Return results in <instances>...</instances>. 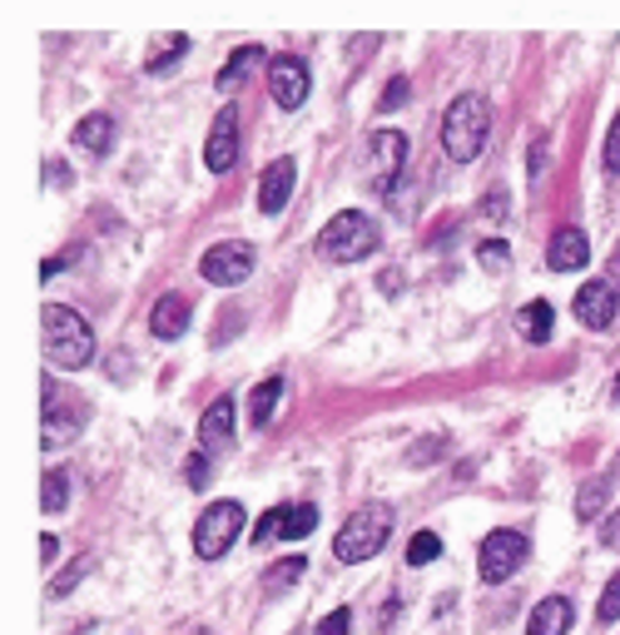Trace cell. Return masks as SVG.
I'll return each mask as SVG.
<instances>
[{
  "instance_id": "1",
  "label": "cell",
  "mask_w": 620,
  "mask_h": 635,
  "mask_svg": "<svg viewBox=\"0 0 620 635\" xmlns=\"http://www.w3.org/2000/svg\"><path fill=\"white\" fill-rule=\"evenodd\" d=\"M491 134V110L482 94H457L452 104H447V120H442V150L452 164H472L477 154H482Z\"/></svg>"
},
{
  "instance_id": "2",
  "label": "cell",
  "mask_w": 620,
  "mask_h": 635,
  "mask_svg": "<svg viewBox=\"0 0 620 635\" xmlns=\"http://www.w3.org/2000/svg\"><path fill=\"white\" fill-rule=\"evenodd\" d=\"M40 318H46V357L50 363L66 367V373L94 363V333L80 313L66 309V303H46Z\"/></svg>"
},
{
  "instance_id": "3",
  "label": "cell",
  "mask_w": 620,
  "mask_h": 635,
  "mask_svg": "<svg viewBox=\"0 0 620 635\" xmlns=\"http://www.w3.org/2000/svg\"><path fill=\"white\" fill-rule=\"evenodd\" d=\"M382 243V229L372 224L362 209H343V214L328 219V229L318 234V259L328 263H358L368 253H378Z\"/></svg>"
},
{
  "instance_id": "4",
  "label": "cell",
  "mask_w": 620,
  "mask_h": 635,
  "mask_svg": "<svg viewBox=\"0 0 620 635\" xmlns=\"http://www.w3.org/2000/svg\"><path fill=\"white\" fill-rule=\"evenodd\" d=\"M388 536H392V516H388V506H358V512H352L348 522H343V532H338L333 556H338V561H348V566H358V561L378 556L382 546H388Z\"/></svg>"
},
{
  "instance_id": "5",
  "label": "cell",
  "mask_w": 620,
  "mask_h": 635,
  "mask_svg": "<svg viewBox=\"0 0 620 635\" xmlns=\"http://www.w3.org/2000/svg\"><path fill=\"white\" fill-rule=\"evenodd\" d=\"M40 397H46V447H66V442L80 437V427L90 422V402L70 393V387L50 383V377L40 387Z\"/></svg>"
},
{
  "instance_id": "6",
  "label": "cell",
  "mask_w": 620,
  "mask_h": 635,
  "mask_svg": "<svg viewBox=\"0 0 620 635\" xmlns=\"http://www.w3.org/2000/svg\"><path fill=\"white\" fill-rule=\"evenodd\" d=\"M402 169H408V134L402 130H378L368 140V164H362L368 189L372 194H392L398 179H402Z\"/></svg>"
},
{
  "instance_id": "7",
  "label": "cell",
  "mask_w": 620,
  "mask_h": 635,
  "mask_svg": "<svg viewBox=\"0 0 620 635\" xmlns=\"http://www.w3.org/2000/svg\"><path fill=\"white\" fill-rule=\"evenodd\" d=\"M243 522H249V516H243L239 502H213L209 512L194 522V552L204 556V561H219L233 542H239Z\"/></svg>"
},
{
  "instance_id": "8",
  "label": "cell",
  "mask_w": 620,
  "mask_h": 635,
  "mask_svg": "<svg viewBox=\"0 0 620 635\" xmlns=\"http://www.w3.org/2000/svg\"><path fill=\"white\" fill-rule=\"evenodd\" d=\"M527 556H531L527 536H521V532H507V526H501V532H487L482 556H477V571H482L487 586H501V581L517 576Z\"/></svg>"
},
{
  "instance_id": "9",
  "label": "cell",
  "mask_w": 620,
  "mask_h": 635,
  "mask_svg": "<svg viewBox=\"0 0 620 635\" xmlns=\"http://www.w3.org/2000/svg\"><path fill=\"white\" fill-rule=\"evenodd\" d=\"M253 263H259V259H253L249 243L229 239V243H213L204 259H199V273H204L209 283H219V289H239V283H249Z\"/></svg>"
},
{
  "instance_id": "10",
  "label": "cell",
  "mask_w": 620,
  "mask_h": 635,
  "mask_svg": "<svg viewBox=\"0 0 620 635\" xmlns=\"http://www.w3.org/2000/svg\"><path fill=\"white\" fill-rule=\"evenodd\" d=\"M204 164H209V174H229L239 164V110L233 104H223L213 114L209 140H204Z\"/></svg>"
},
{
  "instance_id": "11",
  "label": "cell",
  "mask_w": 620,
  "mask_h": 635,
  "mask_svg": "<svg viewBox=\"0 0 620 635\" xmlns=\"http://www.w3.org/2000/svg\"><path fill=\"white\" fill-rule=\"evenodd\" d=\"M269 94L278 110H298L308 100V65L298 56H273L269 60Z\"/></svg>"
},
{
  "instance_id": "12",
  "label": "cell",
  "mask_w": 620,
  "mask_h": 635,
  "mask_svg": "<svg viewBox=\"0 0 620 635\" xmlns=\"http://www.w3.org/2000/svg\"><path fill=\"white\" fill-rule=\"evenodd\" d=\"M616 303H620V293L611 289V283L591 279V283H581V293H576V318H581L591 333H601V327L616 323Z\"/></svg>"
},
{
  "instance_id": "13",
  "label": "cell",
  "mask_w": 620,
  "mask_h": 635,
  "mask_svg": "<svg viewBox=\"0 0 620 635\" xmlns=\"http://www.w3.org/2000/svg\"><path fill=\"white\" fill-rule=\"evenodd\" d=\"M293 184H298V164L293 159H273V164L263 169V179H259V209L263 214H283Z\"/></svg>"
},
{
  "instance_id": "14",
  "label": "cell",
  "mask_w": 620,
  "mask_h": 635,
  "mask_svg": "<svg viewBox=\"0 0 620 635\" xmlns=\"http://www.w3.org/2000/svg\"><path fill=\"white\" fill-rule=\"evenodd\" d=\"M547 263L556 273H576L591 263V243H586L581 229H556L551 243H547Z\"/></svg>"
},
{
  "instance_id": "15",
  "label": "cell",
  "mask_w": 620,
  "mask_h": 635,
  "mask_svg": "<svg viewBox=\"0 0 620 635\" xmlns=\"http://www.w3.org/2000/svg\"><path fill=\"white\" fill-rule=\"evenodd\" d=\"M233 412H239V407H233V397H219L204 417H199V447H204L209 457L233 442Z\"/></svg>"
},
{
  "instance_id": "16",
  "label": "cell",
  "mask_w": 620,
  "mask_h": 635,
  "mask_svg": "<svg viewBox=\"0 0 620 635\" xmlns=\"http://www.w3.org/2000/svg\"><path fill=\"white\" fill-rule=\"evenodd\" d=\"M184 327H189V299L184 293H164L154 303V313H149V333L159 343H174V337H184Z\"/></svg>"
},
{
  "instance_id": "17",
  "label": "cell",
  "mask_w": 620,
  "mask_h": 635,
  "mask_svg": "<svg viewBox=\"0 0 620 635\" xmlns=\"http://www.w3.org/2000/svg\"><path fill=\"white\" fill-rule=\"evenodd\" d=\"M571 621H576L571 601H566V596H547V601H537V611H531L527 635H566V631H571Z\"/></svg>"
},
{
  "instance_id": "18",
  "label": "cell",
  "mask_w": 620,
  "mask_h": 635,
  "mask_svg": "<svg viewBox=\"0 0 620 635\" xmlns=\"http://www.w3.org/2000/svg\"><path fill=\"white\" fill-rule=\"evenodd\" d=\"M253 65H263V46H239V50H233L229 65H223L219 80H213V84H219V94H233V90H239L243 75H253Z\"/></svg>"
},
{
  "instance_id": "19",
  "label": "cell",
  "mask_w": 620,
  "mask_h": 635,
  "mask_svg": "<svg viewBox=\"0 0 620 635\" xmlns=\"http://www.w3.org/2000/svg\"><path fill=\"white\" fill-rule=\"evenodd\" d=\"M74 144H80V150H90V154H110L114 120H110V114H84V120L74 124Z\"/></svg>"
},
{
  "instance_id": "20",
  "label": "cell",
  "mask_w": 620,
  "mask_h": 635,
  "mask_svg": "<svg viewBox=\"0 0 620 635\" xmlns=\"http://www.w3.org/2000/svg\"><path fill=\"white\" fill-rule=\"evenodd\" d=\"M278 397H283V377H269V383L253 387V393H249V422H253V427H263V422L273 417Z\"/></svg>"
},
{
  "instance_id": "21",
  "label": "cell",
  "mask_w": 620,
  "mask_h": 635,
  "mask_svg": "<svg viewBox=\"0 0 620 635\" xmlns=\"http://www.w3.org/2000/svg\"><path fill=\"white\" fill-rule=\"evenodd\" d=\"M521 337H527V343H551V303L547 299L521 309Z\"/></svg>"
},
{
  "instance_id": "22",
  "label": "cell",
  "mask_w": 620,
  "mask_h": 635,
  "mask_svg": "<svg viewBox=\"0 0 620 635\" xmlns=\"http://www.w3.org/2000/svg\"><path fill=\"white\" fill-rule=\"evenodd\" d=\"M184 50H189V36H159V46L149 50L144 70H149V75H164L174 60H184Z\"/></svg>"
},
{
  "instance_id": "23",
  "label": "cell",
  "mask_w": 620,
  "mask_h": 635,
  "mask_svg": "<svg viewBox=\"0 0 620 635\" xmlns=\"http://www.w3.org/2000/svg\"><path fill=\"white\" fill-rule=\"evenodd\" d=\"M318 532V506H288V512H283V532H278V536H283V542H303V536H313Z\"/></svg>"
},
{
  "instance_id": "24",
  "label": "cell",
  "mask_w": 620,
  "mask_h": 635,
  "mask_svg": "<svg viewBox=\"0 0 620 635\" xmlns=\"http://www.w3.org/2000/svg\"><path fill=\"white\" fill-rule=\"evenodd\" d=\"M606 496H611V482H606V476H591V482L581 486V496H576V516H581V522H596Z\"/></svg>"
},
{
  "instance_id": "25",
  "label": "cell",
  "mask_w": 620,
  "mask_h": 635,
  "mask_svg": "<svg viewBox=\"0 0 620 635\" xmlns=\"http://www.w3.org/2000/svg\"><path fill=\"white\" fill-rule=\"evenodd\" d=\"M303 571H308V561H303V556H283V561H278V566L269 571V576H263V591H269V596H273V591L293 586V581L303 576Z\"/></svg>"
},
{
  "instance_id": "26",
  "label": "cell",
  "mask_w": 620,
  "mask_h": 635,
  "mask_svg": "<svg viewBox=\"0 0 620 635\" xmlns=\"http://www.w3.org/2000/svg\"><path fill=\"white\" fill-rule=\"evenodd\" d=\"M66 502H70L66 472H50L46 476V492H40V506H46V516H56V512H66Z\"/></svg>"
},
{
  "instance_id": "27",
  "label": "cell",
  "mask_w": 620,
  "mask_h": 635,
  "mask_svg": "<svg viewBox=\"0 0 620 635\" xmlns=\"http://www.w3.org/2000/svg\"><path fill=\"white\" fill-rule=\"evenodd\" d=\"M477 263H482L487 273H507L511 269L507 243H501V239H482V243H477Z\"/></svg>"
},
{
  "instance_id": "28",
  "label": "cell",
  "mask_w": 620,
  "mask_h": 635,
  "mask_svg": "<svg viewBox=\"0 0 620 635\" xmlns=\"http://www.w3.org/2000/svg\"><path fill=\"white\" fill-rule=\"evenodd\" d=\"M437 556H442V542H437V532H417L412 546H408V566H432Z\"/></svg>"
},
{
  "instance_id": "29",
  "label": "cell",
  "mask_w": 620,
  "mask_h": 635,
  "mask_svg": "<svg viewBox=\"0 0 620 635\" xmlns=\"http://www.w3.org/2000/svg\"><path fill=\"white\" fill-rule=\"evenodd\" d=\"M596 621H601V626H611V621H620V571L611 576V586H606L601 606H596Z\"/></svg>"
},
{
  "instance_id": "30",
  "label": "cell",
  "mask_w": 620,
  "mask_h": 635,
  "mask_svg": "<svg viewBox=\"0 0 620 635\" xmlns=\"http://www.w3.org/2000/svg\"><path fill=\"white\" fill-rule=\"evenodd\" d=\"M447 452V437H427V442H417V447L408 452V462L412 467H427V462H437Z\"/></svg>"
},
{
  "instance_id": "31",
  "label": "cell",
  "mask_w": 620,
  "mask_h": 635,
  "mask_svg": "<svg viewBox=\"0 0 620 635\" xmlns=\"http://www.w3.org/2000/svg\"><path fill=\"white\" fill-rule=\"evenodd\" d=\"M283 512H288V506H273V512H263V522L259 526H253V542H269V536H278V532H283Z\"/></svg>"
},
{
  "instance_id": "32",
  "label": "cell",
  "mask_w": 620,
  "mask_h": 635,
  "mask_svg": "<svg viewBox=\"0 0 620 635\" xmlns=\"http://www.w3.org/2000/svg\"><path fill=\"white\" fill-rule=\"evenodd\" d=\"M348 631H352V611L348 606H338L333 616L318 621V635H348Z\"/></svg>"
},
{
  "instance_id": "33",
  "label": "cell",
  "mask_w": 620,
  "mask_h": 635,
  "mask_svg": "<svg viewBox=\"0 0 620 635\" xmlns=\"http://www.w3.org/2000/svg\"><path fill=\"white\" fill-rule=\"evenodd\" d=\"M408 94H412V84H408V80H402V75H398V80H392V84H388V90H382L378 110H382V114H388V110H398V104H402V100H408Z\"/></svg>"
},
{
  "instance_id": "34",
  "label": "cell",
  "mask_w": 620,
  "mask_h": 635,
  "mask_svg": "<svg viewBox=\"0 0 620 635\" xmlns=\"http://www.w3.org/2000/svg\"><path fill=\"white\" fill-rule=\"evenodd\" d=\"M184 476H189V486H194V492H204V486H209V452H199V457H189Z\"/></svg>"
},
{
  "instance_id": "35",
  "label": "cell",
  "mask_w": 620,
  "mask_h": 635,
  "mask_svg": "<svg viewBox=\"0 0 620 635\" xmlns=\"http://www.w3.org/2000/svg\"><path fill=\"white\" fill-rule=\"evenodd\" d=\"M606 174H620V114H616L611 134H606Z\"/></svg>"
},
{
  "instance_id": "36",
  "label": "cell",
  "mask_w": 620,
  "mask_h": 635,
  "mask_svg": "<svg viewBox=\"0 0 620 635\" xmlns=\"http://www.w3.org/2000/svg\"><path fill=\"white\" fill-rule=\"evenodd\" d=\"M84 571H90V556H84V561H74V566L66 571V576H60V581H56V596H66V591H70V586H74V581H80V576H84Z\"/></svg>"
},
{
  "instance_id": "37",
  "label": "cell",
  "mask_w": 620,
  "mask_h": 635,
  "mask_svg": "<svg viewBox=\"0 0 620 635\" xmlns=\"http://www.w3.org/2000/svg\"><path fill=\"white\" fill-rule=\"evenodd\" d=\"M239 327H243V313H239V309H223V327H219V343H223V337H233V333H239Z\"/></svg>"
},
{
  "instance_id": "38",
  "label": "cell",
  "mask_w": 620,
  "mask_h": 635,
  "mask_svg": "<svg viewBox=\"0 0 620 635\" xmlns=\"http://www.w3.org/2000/svg\"><path fill=\"white\" fill-rule=\"evenodd\" d=\"M601 542H606V546H616V552H620V512H616V516H606Z\"/></svg>"
},
{
  "instance_id": "39",
  "label": "cell",
  "mask_w": 620,
  "mask_h": 635,
  "mask_svg": "<svg viewBox=\"0 0 620 635\" xmlns=\"http://www.w3.org/2000/svg\"><path fill=\"white\" fill-rule=\"evenodd\" d=\"M40 556H46V566H50V561H60V536H40Z\"/></svg>"
},
{
  "instance_id": "40",
  "label": "cell",
  "mask_w": 620,
  "mask_h": 635,
  "mask_svg": "<svg viewBox=\"0 0 620 635\" xmlns=\"http://www.w3.org/2000/svg\"><path fill=\"white\" fill-rule=\"evenodd\" d=\"M66 263H70V259H46V263H40V279H46V283H50V279H56V273H60V269H66Z\"/></svg>"
},
{
  "instance_id": "41",
  "label": "cell",
  "mask_w": 620,
  "mask_h": 635,
  "mask_svg": "<svg viewBox=\"0 0 620 635\" xmlns=\"http://www.w3.org/2000/svg\"><path fill=\"white\" fill-rule=\"evenodd\" d=\"M491 219H501V214H507V194H501V189H497V194H491Z\"/></svg>"
},
{
  "instance_id": "42",
  "label": "cell",
  "mask_w": 620,
  "mask_h": 635,
  "mask_svg": "<svg viewBox=\"0 0 620 635\" xmlns=\"http://www.w3.org/2000/svg\"><path fill=\"white\" fill-rule=\"evenodd\" d=\"M606 283H611V289L620 293V253H616V259H611V279H606Z\"/></svg>"
},
{
  "instance_id": "43",
  "label": "cell",
  "mask_w": 620,
  "mask_h": 635,
  "mask_svg": "<svg viewBox=\"0 0 620 635\" xmlns=\"http://www.w3.org/2000/svg\"><path fill=\"white\" fill-rule=\"evenodd\" d=\"M611 393H616V402H620V377H616V387H611Z\"/></svg>"
},
{
  "instance_id": "44",
  "label": "cell",
  "mask_w": 620,
  "mask_h": 635,
  "mask_svg": "<svg viewBox=\"0 0 620 635\" xmlns=\"http://www.w3.org/2000/svg\"><path fill=\"white\" fill-rule=\"evenodd\" d=\"M194 635H209V631H204V626H199V631H194Z\"/></svg>"
}]
</instances>
